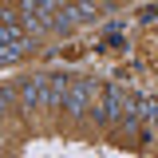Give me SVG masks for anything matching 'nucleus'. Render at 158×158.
Segmentation results:
<instances>
[{"mask_svg":"<svg viewBox=\"0 0 158 158\" xmlns=\"http://www.w3.org/2000/svg\"><path fill=\"white\" fill-rule=\"evenodd\" d=\"M91 99H95V79H75L67 87V99H63V111L67 115H87L91 111Z\"/></svg>","mask_w":158,"mask_h":158,"instance_id":"f257e3e1","label":"nucleus"},{"mask_svg":"<svg viewBox=\"0 0 158 158\" xmlns=\"http://www.w3.org/2000/svg\"><path fill=\"white\" fill-rule=\"evenodd\" d=\"M20 107H24V111L48 107V75H32V79L20 83Z\"/></svg>","mask_w":158,"mask_h":158,"instance_id":"f03ea898","label":"nucleus"},{"mask_svg":"<svg viewBox=\"0 0 158 158\" xmlns=\"http://www.w3.org/2000/svg\"><path fill=\"white\" fill-rule=\"evenodd\" d=\"M118 111H123V91L111 83V87H103V103L95 107V123H99V127H111Z\"/></svg>","mask_w":158,"mask_h":158,"instance_id":"7ed1b4c3","label":"nucleus"},{"mask_svg":"<svg viewBox=\"0 0 158 158\" xmlns=\"http://www.w3.org/2000/svg\"><path fill=\"white\" fill-rule=\"evenodd\" d=\"M67 75H48V111H56L63 107V99H67Z\"/></svg>","mask_w":158,"mask_h":158,"instance_id":"20e7f679","label":"nucleus"},{"mask_svg":"<svg viewBox=\"0 0 158 158\" xmlns=\"http://www.w3.org/2000/svg\"><path fill=\"white\" fill-rule=\"evenodd\" d=\"M24 48H28V44H4V52H0V63H4V67H8V63H16V59L24 56Z\"/></svg>","mask_w":158,"mask_h":158,"instance_id":"39448f33","label":"nucleus"},{"mask_svg":"<svg viewBox=\"0 0 158 158\" xmlns=\"http://www.w3.org/2000/svg\"><path fill=\"white\" fill-rule=\"evenodd\" d=\"M12 103H16V91H12V87H4V91H0V107H12Z\"/></svg>","mask_w":158,"mask_h":158,"instance_id":"423d86ee","label":"nucleus"},{"mask_svg":"<svg viewBox=\"0 0 158 158\" xmlns=\"http://www.w3.org/2000/svg\"><path fill=\"white\" fill-rule=\"evenodd\" d=\"M154 16H158V8H154V4H146V8L138 12V20H154Z\"/></svg>","mask_w":158,"mask_h":158,"instance_id":"0eeeda50","label":"nucleus"}]
</instances>
